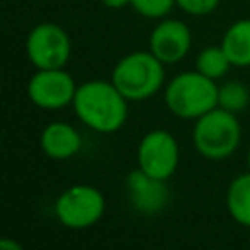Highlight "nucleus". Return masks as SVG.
<instances>
[{
  "instance_id": "obj_4",
  "label": "nucleus",
  "mask_w": 250,
  "mask_h": 250,
  "mask_svg": "<svg viewBox=\"0 0 250 250\" xmlns=\"http://www.w3.org/2000/svg\"><path fill=\"white\" fill-rule=\"evenodd\" d=\"M242 127L236 113L223 107H213L195 119L191 141L195 150L207 160H225L232 156L240 145Z\"/></svg>"
},
{
  "instance_id": "obj_17",
  "label": "nucleus",
  "mask_w": 250,
  "mask_h": 250,
  "mask_svg": "<svg viewBox=\"0 0 250 250\" xmlns=\"http://www.w3.org/2000/svg\"><path fill=\"white\" fill-rule=\"evenodd\" d=\"M221 0H176V8L189 16H209L217 10Z\"/></svg>"
},
{
  "instance_id": "obj_18",
  "label": "nucleus",
  "mask_w": 250,
  "mask_h": 250,
  "mask_svg": "<svg viewBox=\"0 0 250 250\" xmlns=\"http://www.w3.org/2000/svg\"><path fill=\"white\" fill-rule=\"evenodd\" d=\"M0 250H25L16 238L10 236H0Z\"/></svg>"
},
{
  "instance_id": "obj_5",
  "label": "nucleus",
  "mask_w": 250,
  "mask_h": 250,
  "mask_svg": "<svg viewBox=\"0 0 250 250\" xmlns=\"http://www.w3.org/2000/svg\"><path fill=\"white\" fill-rule=\"evenodd\" d=\"M55 219L70 229L84 230L100 223L105 213V197L104 193L90 184H74L59 193L53 205Z\"/></svg>"
},
{
  "instance_id": "obj_14",
  "label": "nucleus",
  "mask_w": 250,
  "mask_h": 250,
  "mask_svg": "<svg viewBox=\"0 0 250 250\" xmlns=\"http://www.w3.org/2000/svg\"><path fill=\"white\" fill-rule=\"evenodd\" d=\"M230 66L232 64L221 45H209V47L201 49L195 57V70L215 82L219 78H223Z\"/></svg>"
},
{
  "instance_id": "obj_2",
  "label": "nucleus",
  "mask_w": 250,
  "mask_h": 250,
  "mask_svg": "<svg viewBox=\"0 0 250 250\" xmlns=\"http://www.w3.org/2000/svg\"><path fill=\"white\" fill-rule=\"evenodd\" d=\"M109 80L129 102H143L164 86V62L150 51H133L115 62Z\"/></svg>"
},
{
  "instance_id": "obj_13",
  "label": "nucleus",
  "mask_w": 250,
  "mask_h": 250,
  "mask_svg": "<svg viewBox=\"0 0 250 250\" xmlns=\"http://www.w3.org/2000/svg\"><path fill=\"white\" fill-rule=\"evenodd\" d=\"M227 211L242 227H250V170L232 178L227 188Z\"/></svg>"
},
{
  "instance_id": "obj_9",
  "label": "nucleus",
  "mask_w": 250,
  "mask_h": 250,
  "mask_svg": "<svg viewBox=\"0 0 250 250\" xmlns=\"http://www.w3.org/2000/svg\"><path fill=\"white\" fill-rule=\"evenodd\" d=\"M191 49V31L188 23L174 18H162L148 37V51L164 64H174L186 59Z\"/></svg>"
},
{
  "instance_id": "obj_12",
  "label": "nucleus",
  "mask_w": 250,
  "mask_h": 250,
  "mask_svg": "<svg viewBox=\"0 0 250 250\" xmlns=\"http://www.w3.org/2000/svg\"><path fill=\"white\" fill-rule=\"evenodd\" d=\"M221 47L232 66H250V18L230 23L221 39Z\"/></svg>"
},
{
  "instance_id": "obj_1",
  "label": "nucleus",
  "mask_w": 250,
  "mask_h": 250,
  "mask_svg": "<svg viewBox=\"0 0 250 250\" xmlns=\"http://www.w3.org/2000/svg\"><path fill=\"white\" fill-rule=\"evenodd\" d=\"M72 109L92 131L102 135L117 133L129 117V100L111 80H88L78 84Z\"/></svg>"
},
{
  "instance_id": "obj_8",
  "label": "nucleus",
  "mask_w": 250,
  "mask_h": 250,
  "mask_svg": "<svg viewBox=\"0 0 250 250\" xmlns=\"http://www.w3.org/2000/svg\"><path fill=\"white\" fill-rule=\"evenodd\" d=\"M76 82L64 68H37L27 82V98L41 109H62L72 105Z\"/></svg>"
},
{
  "instance_id": "obj_11",
  "label": "nucleus",
  "mask_w": 250,
  "mask_h": 250,
  "mask_svg": "<svg viewBox=\"0 0 250 250\" xmlns=\"http://www.w3.org/2000/svg\"><path fill=\"white\" fill-rule=\"evenodd\" d=\"M39 146L51 160H68L82 148V137L78 129L66 121H53L43 127L39 135Z\"/></svg>"
},
{
  "instance_id": "obj_7",
  "label": "nucleus",
  "mask_w": 250,
  "mask_h": 250,
  "mask_svg": "<svg viewBox=\"0 0 250 250\" xmlns=\"http://www.w3.org/2000/svg\"><path fill=\"white\" fill-rule=\"evenodd\" d=\"M180 164V145L170 131L152 129L137 146V168L158 180H170Z\"/></svg>"
},
{
  "instance_id": "obj_15",
  "label": "nucleus",
  "mask_w": 250,
  "mask_h": 250,
  "mask_svg": "<svg viewBox=\"0 0 250 250\" xmlns=\"http://www.w3.org/2000/svg\"><path fill=\"white\" fill-rule=\"evenodd\" d=\"M250 104V90L246 84L238 80H227L219 86L217 94V105L230 111V113H240L248 107Z\"/></svg>"
},
{
  "instance_id": "obj_3",
  "label": "nucleus",
  "mask_w": 250,
  "mask_h": 250,
  "mask_svg": "<svg viewBox=\"0 0 250 250\" xmlns=\"http://www.w3.org/2000/svg\"><path fill=\"white\" fill-rule=\"evenodd\" d=\"M219 84L197 70L176 74L164 88V104L180 119H197L217 107Z\"/></svg>"
},
{
  "instance_id": "obj_16",
  "label": "nucleus",
  "mask_w": 250,
  "mask_h": 250,
  "mask_svg": "<svg viewBox=\"0 0 250 250\" xmlns=\"http://www.w3.org/2000/svg\"><path fill=\"white\" fill-rule=\"evenodd\" d=\"M129 6L143 18L162 20L176 8V0H131Z\"/></svg>"
},
{
  "instance_id": "obj_6",
  "label": "nucleus",
  "mask_w": 250,
  "mask_h": 250,
  "mask_svg": "<svg viewBox=\"0 0 250 250\" xmlns=\"http://www.w3.org/2000/svg\"><path fill=\"white\" fill-rule=\"evenodd\" d=\"M72 53L68 33L53 23H37L25 37V55L35 68H64Z\"/></svg>"
},
{
  "instance_id": "obj_19",
  "label": "nucleus",
  "mask_w": 250,
  "mask_h": 250,
  "mask_svg": "<svg viewBox=\"0 0 250 250\" xmlns=\"http://www.w3.org/2000/svg\"><path fill=\"white\" fill-rule=\"evenodd\" d=\"M102 4H104L105 8H109V10H121V8H125V6H129L131 0H102Z\"/></svg>"
},
{
  "instance_id": "obj_20",
  "label": "nucleus",
  "mask_w": 250,
  "mask_h": 250,
  "mask_svg": "<svg viewBox=\"0 0 250 250\" xmlns=\"http://www.w3.org/2000/svg\"><path fill=\"white\" fill-rule=\"evenodd\" d=\"M246 164H248V170H250V148H248V154H246Z\"/></svg>"
},
{
  "instance_id": "obj_10",
  "label": "nucleus",
  "mask_w": 250,
  "mask_h": 250,
  "mask_svg": "<svg viewBox=\"0 0 250 250\" xmlns=\"http://www.w3.org/2000/svg\"><path fill=\"white\" fill-rule=\"evenodd\" d=\"M125 191L131 207L143 215H156L170 201V189L166 186V180L148 176L141 168H135L127 174Z\"/></svg>"
}]
</instances>
